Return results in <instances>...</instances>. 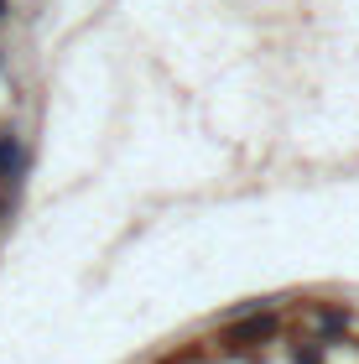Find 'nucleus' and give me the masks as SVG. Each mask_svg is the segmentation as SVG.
I'll return each mask as SVG.
<instances>
[{
    "instance_id": "obj_1",
    "label": "nucleus",
    "mask_w": 359,
    "mask_h": 364,
    "mask_svg": "<svg viewBox=\"0 0 359 364\" xmlns=\"http://www.w3.org/2000/svg\"><path fill=\"white\" fill-rule=\"evenodd\" d=\"M16 177H21V146H16V136H0V182Z\"/></svg>"
},
{
    "instance_id": "obj_2",
    "label": "nucleus",
    "mask_w": 359,
    "mask_h": 364,
    "mask_svg": "<svg viewBox=\"0 0 359 364\" xmlns=\"http://www.w3.org/2000/svg\"><path fill=\"white\" fill-rule=\"evenodd\" d=\"M276 333V318L271 312H260V318H245L240 328H235V338H271Z\"/></svg>"
},
{
    "instance_id": "obj_3",
    "label": "nucleus",
    "mask_w": 359,
    "mask_h": 364,
    "mask_svg": "<svg viewBox=\"0 0 359 364\" xmlns=\"http://www.w3.org/2000/svg\"><path fill=\"white\" fill-rule=\"evenodd\" d=\"M297 364H318V354L313 349H297Z\"/></svg>"
},
{
    "instance_id": "obj_4",
    "label": "nucleus",
    "mask_w": 359,
    "mask_h": 364,
    "mask_svg": "<svg viewBox=\"0 0 359 364\" xmlns=\"http://www.w3.org/2000/svg\"><path fill=\"white\" fill-rule=\"evenodd\" d=\"M0 16H6V0H0Z\"/></svg>"
}]
</instances>
